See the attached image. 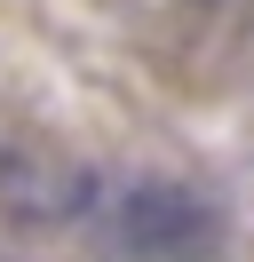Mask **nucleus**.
<instances>
[{"instance_id": "obj_1", "label": "nucleus", "mask_w": 254, "mask_h": 262, "mask_svg": "<svg viewBox=\"0 0 254 262\" xmlns=\"http://www.w3.org/2000/svg\"><path fill=\"white\" fill-rule=\"evenodd\" d=\"M119 246L135 262H199L222 246V214L183 183H135L119 199Z\"/></svg>"}]
</instances>
